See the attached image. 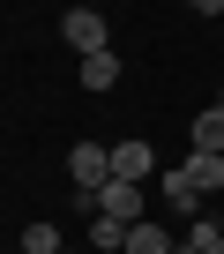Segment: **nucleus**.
I'll list each match as a JSON object with an SVG mask.
<instances>
[{"instance_id": "f257e3e1", "label": "nucleus", "mask_w": 224, "mask_h": 254, "mask_svg": "<svg viewBox=\"0 0 224 254\" xmlns=\"http://www.w3.org/2000/svg\"><path fill=\"white\" fill-rule=\"evenodd\" d=\"M60 38H67V45H75L82 60L112 53V45H105V15H97V8H67V15H60Z\"/></svg>"}, {"instance_id": "f03ea898", "label": "nucleus", "mask_w": 224, "mask_h": 254, "mask_svg": "<svg viewBox=\"0 0 224 254\" xmlns=\"http://www.w3.org/2000/svg\"><path fill=\"white\" fill-rule=\"evenodd\" d=\"M67 172H75V187H82V194H105V187H112V150H105V142H75Z\"/></svg>"}, {"instance_id": "7ed1b4c3", "label": "nucleus", "mask_w": 224, "mask_h": 254, "mask_svg": "<svg viewBox=\"0 0 224 254\" xmlns=\"http://www.w3.org/2000/svg\"><path fill=\"white\" fill-rule=\"evenodd\" d=\"M90 209L112 217V224H142V187H135V180H112L105 194H90Z\"/></svg>"}, {"instance_id": "20e7f679", "label": "nucleus", "mask_w": 224, "mask_h": 254, "mask_svg": "<svg viewBox=\"0 0 224 254\" xmlns=\"http://www.w3.org/2000/svg\"><path fill=\"white\" fill-rule=\"evenodd\" d=\"M150 172H157V157H150V142H112V180H135V187H142Z\"/></svg>"}, {"instance_id": "39448f33", "label": "nucleus", "mask_w": 224, "mask_h": 254, "mask_svg": "<svg viewBox=\"0 0 224 254\" xmlns=\"http://www.w3.org/2000/svg\"><path fill=\"white\" fill-rule=\"evenodd\" d=\"M224 247V224L202 209V217H187V232H179V254H217Z\"/></svg>"}, {"instance_id": "423d86ee", "label": "nucleus", "mask_w": 224, "mask_h": 254, "mask_svg": "<svg viewBox=\"0 0 224 254\" xmlns=\"http://www.w3.org/2000/svg\"><path fill=\"white\" fill-rule=\"evenodd\" d=\"M127 254H179V239H172L165 224L142 217V224H127Z\"/></svg>"}, {"instance_id": "0eeeda50", "label": "nucleus", "mask_w": 224, "mask_h": 254, "mask_svg": "<svg viewBox=\"0 0 224 254\" xmlns=\"http://www.w3.org/2000/svg\"><path fill=\"white\" fill-rule=\"evenodd\" d=\"M187 180H194V194H217V187H224V157L194 150V157H187Z\"/></svg>"}, {"instance_id": "6e6552de", "label": "nucleus", "mask_w": 224, "mask_h": 254, "mask_svg": "<svg viewBox=\"0 0 224 254\" xmlns=\"http://www.w3.org/2000/svg\"><path fill=\"white\" fill-rule=\"evenodd\" d=\"M194 150L224 157V112H217V105H209V112H194Z\"/></svg>"}, {"instance_id": "1a4fd4ad", "label": "nucleus", "mask_w": 224, "mask_h": 254, "mask_svg": "<svg viewBox=\"0 0 224 254\" xmlns=\"http://www.w3.org/2000/svg\"><path fill=\"white\" fill-rule=\"evenodd\" d=\"M23 254H67V239H60V224H23Z\"/></svg>"}, {"instance_id": "9d476101", "label": "nucleus", "mask_w": 224, "mask_h": 254, "mask_svg": "<svg viewBox=\"0 0 224 254\" xmlns=\"http://www.w3.org/2000/svg\"><path fill=\"white\" fill-rule=\"evenodd\" d=\"M120 82V53H97V60H82V90H112Z\"/></svg>"}, {"instance_id": "9b49d317", "label": "nucleus", "mask_w": 224, "mask_h": 254, "mask_svg": "<svg viewBox=\"0 0 224 254\" xmlns=\"http://www.w3.org/2000/svg\"><path fill=\"white\" fill-rule=\"evenodd\" d=\"M90 247H97V254H127V224H112V217H90Z\"/></svg>"}, {"instance_id": "f8f14e48", "label": "nucleus", "mask_w": 224, "mask_h": 254, "mask_svg": "<svg viewBox=\"0 0 224 254\" xmlns=\"http://www.w3.org/2000/svg\"><path fill=\"white\" fill-rule=\"evenodd\" d=\"M165 202H172V209H187V217H202V209H194V180H187V165H172V172H165Z\"/></svg>"}, {"instance_id": "ddd939ff", "label": "nucleus", "mask_w": 224, "mask_h": 254, "mask_svg": "<svg viewBox=\"0 0 224 254\" xmlns=\"http://www.w3.org/2000/svg\"><path fill=\"white\" fill-rule=\"evenodd\" d=\"M217 112H224V82H217Z\"/></svg>"}, {"instance_id": "4468645a", "label": "nucleus", "mask_w": 224, "mask_h": 254, "mask_svg": "<svg viewBox=\"0 0 224 254\" xmlns=\"http://www.w3.org/2000/svg\"><path fill=\"white\" fill-rule=\"evenodd\" d=\"M217 254H224V247H217Z\"/></svg>"}, {"instance_id": "2eb2a0df", "label": "nucleus", "mask_w": 224, "mask_h": 254, "mask_svg": "<svg viewBox=\"0 0 224 254\" xmlns=\"http://www.w3.org/2000/svg\"><path fill=\"white\" fill-rule=\"evenodd\" d=\"M15 254H23V247H15Z\"/></svg>"}, {"instance_id": "dca6fc26", "label": "nucleus", "mask_w": 224, "mask_h": 254, "mask_svg": "<svg viewBox=\"0 0 224 254\" xmlns=\"http://www.w3.org/2000/svg\"><path fill=\"white\" fill-rule=\"evenodd\" d=\"M67 254H75V247H67Z\"/></svg>"}]
</instances>
